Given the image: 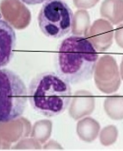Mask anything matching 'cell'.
<instances>
[{"label":"cell","instance_id":"10","mask_svg":"<svg viewBox=\"0 0 123 151\" xmlns=\"http://www.w3.org/2000/svg\"><path fill=\"white\" fill-rule=\"evenodd\" d=\"M23 3L29 4V5H34V4H39L42 3H44L47 0H21Z\"/></svg>","mask_w":123,"mask_h":151},{"label":"cell","instance_id":"2","mask_svg":"<svg viewBox=\"0 0 123 151\" xmlns=\"http://www.w3.org/2000/svg\"><path fill=\"white\" fill-rule=\"evenodd\" d=\"M72 95L69 83L51 72L36 75L28 88V99L31 107L48 117L64 112L71 103Z\"/></svg>","mask_w":123,"mask_h":151},{"label":"cell","instance_id":"5","mask_svg":"<svg viewBox=\"0 0 123 151\" xmlns=\"http://www.w3.org/2000/svg\"><path fill=\"white\" fill-rule=\"evenodd\" d=\"M96 86L102 93L110 94L118 91L122 78L116 60L111 55H104L98 60L95 68Z\"/></svg>","mask_w":123,"mask_h":151},{"label":"cell","instance_id":"7","mask_svg":"<svg viewBox=\"0 0 123 151\" xmlns=\"http://www.w3.org/2000/svg\"><path fill=\"white\" fill-rule=\"evenodd\" d=\"M104 109L106 113L113 120L123 119V97L113 96L106 99L104 102Z\"/></svg>","mask_w":123,"mask_h":151},{"label":"cell","instance_id":"3","mask_svg":"<svg viewBox=\"0 0 123 151\" xmlns=\"http://www.w3.org/2000/svg\"><path fill=\"white\" fill-rule=\"evenodd\" d=\"M28 99L27 87L19 75L0 68V124L22 116Z\"/></svg>","mask_w":123,"mask_h":151},{"label":"cell","instance_id":"11","mask_svg":"<svg viewBox=\"0 0 123 151\" xmlns=\"http://www.w3.org/2000/svg\"><path fill=\"white\" fill-rule=\"evenodd\" d=\"M119 69H120L121 78H122V80L123 81V57H122V62H121V65H120V68H119Z\"/></svg>","mask_w":123,"mask_h":151},{"label":"cell","instance_id":"9","mask_svg":"<svg viewBox=\"0 0 123 151\" xmlns=\"http://www.w3.org/2000/svg\"><path fill=\"white\" fill-rule=\"evenodd\" d=\"M114 37H115L116 43L123 48V24L117 27V29H115Z\"/></svg>","mask_w":123,"mask_h":151},{"label":"cell","instance_id":"8","mask_svg":"<svg viewBox=\"0 0 123 151\" xmlns=\"http://www.w3.org/2000/svg\"><path fill=\"white\" fill-rule=\"evenodd\" d=\"M119 131L117 127L114 125H108L101 130L100 140L104 146H110L117 141Z\"/></svg>","mask_w":123,"mask_h":151},{"label":"cell","instance_id":"1","mask_svg":"<svg viewBox=\"0 0 123 151\" xmlns=\"http://www.w3.org/2000/svg\"><path fill=\"white\" fill-rule=\"evenodd\" d=\"M99 55L90 39L71 35L59 45L56 71L57 74L69 84H79L93 77Z\"/></svg>","mask_w":123,"mask_h":151},{"label":"cell","instance_id":"6","mask_svg":"<svg viewBox=\"0 0 123 151\" xmlns=\"http://www.w3.org/2000/svg\"><path fill=\"white\" fill-rule=\"evenodd\" d=\"M16 42L14 29L0 16V68L5 67L11 60Z\"/></svg>","mask_w":123,"mask_h":151},{"label":"cell","instance_id":"4","mask_svg":"<svg viewBox=\"0 0 123 151\" xmlns=\"http://www.w3.org/2000/svg\"><path fill=\"white\" fill-rule=\"evenodd\" d=\"M38 25L47 37L58 39L72 30L74 14L63 0H47L39 12Z\"/></svg>","mask_w":123,"mask_h":151}]
</instances>
